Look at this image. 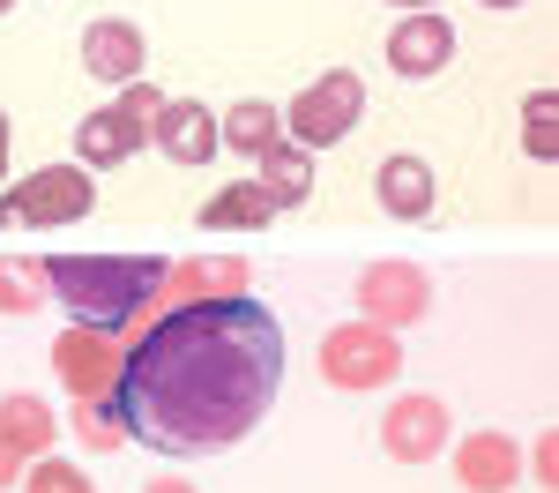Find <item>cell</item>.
I'll return each mask as SVG.
<instances>
[{"instance_id": "cell-1", "label": "cell", "mask_w": 559, "mask_h": 493, "mask_svg": "<svg viewBox=\"0 0 559 493\" xmlns=\"http://www.w3.org/2000/svg\"><path fill=\"white\" fill-rule=\"evenodd\" d=\"M276 389H284V329L239 292L157 314L120 359L112 403L128 419V442H150L157 456H216L269 419Z\"/></svg>"}, {"instance_id": "cell-2", "label": "cell", "mask_w": 559, "mask_h": 493, "mask_svg": "<svg viewBox=\"0 0 559 493\" xmlns=\"http://www.w3.org/2000/svg\"><path fill=\"white\" fill-rule=\"evenodd\" d=\"M45 284L52 300L90 321V329H112L120 344H134L150 321H157V284H165V255H45Z\"/></svg>"}, {"instance_id": "cell-3", "label": "cell", "mask_w": 559, "mask_h": 493, "mask_svg": "<svg viewBox=\"0 0 559 493\" xmlns=\"http://www.w3.org/2000/svg\"><path fill=\"white\" fill-rule=\"evenodd\" d=\"M97 202V179L83 165H38L23 187L0 195V232H60V224H83Z\"/></svg>"}, {"instance_id": "cell-4", "label": "cell", "mask_w": 559, "mask_h": 493, "mask_svg": "<svg viewBox=\"0 0 559 493\" xmlns=\"http://www.w3.org/2000/svg\"><path fill=\"white\" fill-rule=\"evenodd\" d=\"M358 113H366V83H358L350 68H329V75H313V83L284 105V142H299V150H336V142L358 128Z\"/></svg>"}, {"instance_id": "cell-5", "label": "cell", "mask_w": 559, "mask_h": 493, "mask_svg": "<svg viewBox=\"0 0 559 493\" xmlns=\"http://www.w3.org/2000/svg\"><path fill=\"white\" fill-rule=\"evenodd\" d=\"M321 374H329V389H388L403 374V344H395V329L344 321L321 337Z\"/></svg>"}, {"instance_id": "cell-6", "label": "cell", "mask_w": 559, "mask_h": 493, "mask_svg": "<svg viewBox=\"0 0 559 493\" xmlns=\"http://www.w3.org/2000/svg\"><path fill=\"white\" fill-rule=\"evenodd\" d=\"M358 321H373V329H411V321H426L432 307V277L418 262H366L358 269Z\"/></svg>"}, {"instance_id": "cell-7", "label": "cell", "mask_w": 559, "mask_h": 493, "mask_svg": "<svg viewBox=\"0 0 559 493\" xmlns=\"http://www.w3.org/2000/svg\"><path fill=\"white\" fill-rule=\"evenodd\" d=\"M120 359H128V344H120L112 329L68 321V329H60V344H52V374L68 382V397H112Z\"/></svg>"}, {"instance_id": "cell-8", "label": "cell", "mask_w": 559, "mask_h": 493, "mask_svg": "<svg viewBox=\"0 0 559 493\" xmlns=\"http://www.w3.org/2000/svg\"><path fill=\"white\" fill-rule=\"evenodd\" d=\"M455 60V23L440 15V8H411L395 31H388V68L403 75V83H426Z\"/></svg>"}, {"instance_id": "cell-9", "label": "cell", "mask_w": 559, "mask_h": 493, "mask_svg": "<svg viewBox=\"0 0 559 493\" xmlns=\"http://www.w3.org/2000/svg\"><path fill=\"white\" fill-rule=\"evenodd\" d=\"M448 434H455V419H448L440 397H395L381 419V448L395 463H432L448 448Z\"/></svg>"}, {"instance_id": "cell-10", "label": "cell", "mask_w": 559, "mask_h": 493, "mask_svg": "<svg viewBox=\"0 0 559 493\" xmlns=\"http://www.w3.org/2000/svg\"><path fill=\"white\" fill-rule=\"evenodd\" d=\"M150 142H157L173 165H210L216 150H224L216 113L202 105V97H165V105H157V120H150Z\"/></svg>"}, {"instance_id": "cell-11", "label": "cell", "mask_w": 559, "mask_h": 493, "mask_svg": "<svg viewBox=\"0 0 559 493\" xmlns=\"http://www.w3.org/2000/svg\"><path fill=\"white\" fill-rule=\"evenodd\" d=\"M455 479L471 493H515L522 486V442L500 426H477L455 442Z\"/></svg>"}, {"instance_id": "cell-12", "label": "cell", "mask_w": 559, "mask_h": 493, "mask_svg": "<svg viewBox=\"0 0 559 493\" xmlns=\"http://www.w3.org/2000/svg\"><path fill=\"white\" fill-rule=\"evenodd\" d=\"M142 142H150V128H142V120H128L120 105H97V113H83V120H75V165H83V173L128 165Z\"/></svg>"}, {"instance_id": "cell-13", "label": "cell", "mask_w": 559, "mask_h": 493, "mask_svg": "<svg viewBox=\"0 0 559 493\" xmlns=\"http://www.w3.org/2000/svg\"><path fill=\"white\" fill-rule=\"evenodd\" d=\"M83 68L97 75V83H134V75L150 68V45H142V31H134V23L97 15V23L83 31Z\"/></svg>"}, {"instance_id": "cell-14", "label": "cell", "mask_w": 559, "mask_h": 493, "mask_svg": "<svg viewBox=\"0 0 559 493\" xmlns=\"http://www.w3.org/2000/svg\"><path fill=\"white\" fill-rule=\"evenodd\" d=\"M373 195H381V210L395 224H426L432 218V165L426 157H411V150H395V157H381V173H373Z\"/></svg>"}, {"instance_id": "cell-15", "label": "cell", "mask_w": 559, "mask_h": 493, "mask_svg": "<svg viewBox=\"0 0 559 493\" xmlns=\"http://www.w3.org/2000/svg\"><path fill=\"white\" fill-rule=\"evenodd\" d=\"M247 292V262H179L165 269V284H157V300L150 307H194V300H239Z\"/></svg>"}, {"instance_id": "cell-16", "label": "cell", "mask_w": 559, "mask_h": 493, "mask_svg": "<svg viewBox=\"0 0 559 493\" xmlns=\"http://www.w3.org/2000/svg\"><path fill=\"white\" fill-rule=\"evenodd\" d=\"M0 442L15 448V456H52V442H60V419H52V403L31 397V389L0 397Z\"/></svg>"}, {"instance_id": "cell-17", "label": "cell", "mask_w": 559, "mask_h": 493, "mask_svg": "<svg viewBox=\"0 0 559 493\" xmlns=\"http://www.w3.org/2000/svg\"><path fill=\"white\" fill-rule=\"evenodd\" d=\"M261 195H269V210H306V195H313V150L299 142H276V150H261Z\"/></svg>"}, {"instance_id": "cell-18", "label": "cell", "mask_w": 559, "mask_h": 493, "mask_svg": "<svg viewBox=\"0 0 559 493\" xmlns=\"http://www.w3.org/2000/svg\"><path fill=\"white\" fill-rule=\"evenodd\" d=\"M269 218H276V210H269V195H261L254 179H231V187H216L210 202L194 210V224H202V232H261Z\"/></svg>"}, {"instance_id": "cell-19", "label": "cell", "mask_w": 559, "mask_h": 493, "mask_svg": "<svg viewBox=\"0 0 559 493\" xmlns=\"http://www.w3.org/2000/svg\"><path fill=\"white\" fill-rule=\"evenodd\" d=\"M216 134H224V150L261 157V150H276V142H284V113H276L269 97H239V105L216 120Z\"/></svg>"}, {"instance_id": "cell-20", "label": "cell", "mask_w": 559, "mask_h": 493, "mask_svg": "<svg viewBox=\"0 0 559 493\" xmlns=\"http://www.w3.org/2000/svg\"><path fill=\"white\" fill-rule=\"evenodd\" d=\"M75 442L97 448V456H112V448H128V419H120V403L112 397H75Z\"/></svg>"}, {"instance_id": "cell-21", "label": "cell", "mask_w": 559, "mask_h": 493, "mask_svg": "<svg viewBox=\"0 0 559 493\" xmlns=\"http://www.w3.org/2000/svg\"><path fill=\"white\" fill-rule=\"evenodd\" d=\"M522 150L530 157H552L559 150V97L552 90H530V105H522Z\"/></svg>"}, {"instance_id": "cell-22", "label": "cell", "mask_w": 559, "mask_h": 493, "mask_svg": "<svg viewBox=\"0 0 559 493\" xmlns=\"http://www.w3.org/2000/svg\"><path fill=\"white\" fill-rule=\"evenodd\" d=\"M38 292H45V269L38 262L0 255V314H38Z\"/></svg>"}, {"instance_id": "cell-23", "label": "cell", "mask_w": 559, "mask_h": 493, "mask_svg": "<svg viewBox=\"0 0 559 493\" xmlns=\"http://www.w3.org/2000/svg\"><path fill=\"white\" fill-rule=\"evenodd\" d=\"M15 486H23V493H97L83 471H75V463H60V456H31V471H23Z\"/></svg>"}, {"instance_id": "cell-24", "label": "cell", "mask_w": 559, "mask_h": 493, "mask_svg": "<svg viewBox=\"0 0 559 493\" xmlns=\"http://www.w3.org/2000/svg\"><path fill=\"white\" fill-rule=\"evenodd\" d=\"M157 105H165V97H157V83H142V75H134V83H120V113H128V120H142V128H150V120H157Z\"/></svg>"}, {"instance_id": "cell-25", "label": "cell", "mask_w": 559, "mask_h": 493, "mask_svg": "<svg viewBox=\"0 0 559 493\" xmlns=\"http://www.w3.org/2000/svg\"><path fill=\"white\" fill-rule=\"evenodd\" d=\"M15 479H23V456H15V448H8V442H0V493H8V486H15Z\"/></svg>"}, {"instance_id": "cell-26", "label": "cell", "mask_w": 559, "mask_h": 493, "mask_svg": "<svg viewBox=\"0 0 559 493\" xmlns=\"http://www.w3.org/2000/svg\"><path fill=\"white\" fill-rule=\"evenodd\" d=\"M142 493H202V486H187V479H150Z\"/></svg>"}, {"instance_id": "cell-27", "label": "cell", "mask_w": 559, "mask_h": 493, "mask_svg": "<svg viewBox=\"0 0 559 493\" xmlns=\"http://www.w3.org/2000/svg\"><path fill=\"white\" fill-rule=\"evenodd\" d=\"M0 179H8V113H0Z\"/></svg>"}, {"instance_id": "cell-28", "label": "cell", "mask_w": 559, "mask_h": 493, "mask_svg": "<svg viewBox=\"0 0 559 493\" xmlns=\"http://www.w3.org/2000/svg\"><path fill=\"white\" fill-rule=\"evenodd\" d=\"M388 8H440V0H388Z\"/></svg>"}, {"instance_id": "cell-29", "label": "cell", "mask_w": 559, "mask_h": 493, "mask_svg": "<svg viewBox=\"0 0 559 493\" xmlns=\"http://www.w3.org/2000/svg\"><path fill=\"white\" fill-rule=\"evenodd\" d=\"M485 8H522V0H485Z\"/></svg>"}, {"instance_id": "cell-30", "label": "cell", "mask_w": 559, "mask_h": 493, "mask_svg": "<svg viewBox=\"0 0 559 493\" xmlns=\"http://www.w3.org/2000/svg\"><path fill=\"white\" fill-rule=\"evenodd\" d=\"M8 8H15V0H0V15H8Z\"/></svg>"}]
</instances>
